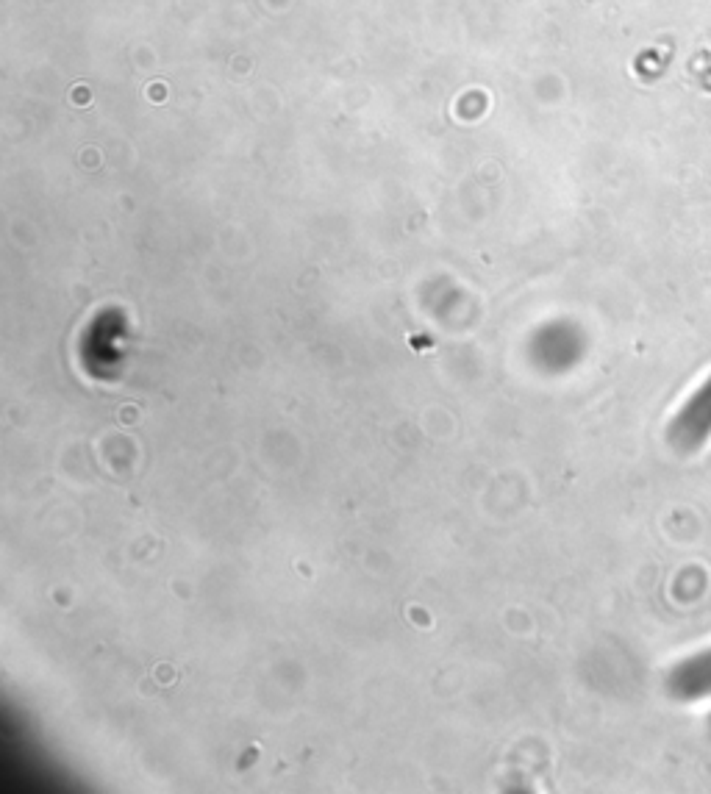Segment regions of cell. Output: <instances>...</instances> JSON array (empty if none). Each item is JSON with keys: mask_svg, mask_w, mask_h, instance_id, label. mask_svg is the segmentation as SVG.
Instances as JSON below:
<instances>
[{"mask_svg": "<svg viewBox=\"0 0 711 794\" xmlns=\"http://www.w3.org/2000/svg\"><path fill=\"white\" fill-rule=\"evenodd\" d=\"M692 403H698V406H703V409H700L698 417H681V425L675 422L673 436L684 434L689 425H692V428H700V442H703V436L711 431V386L706 389V392H703V395H695V400H692Z\"/></svg>", "mask_w": 711, "mask_h": 794, "instance_id": "1", "label": "cell"}]
</instances>
